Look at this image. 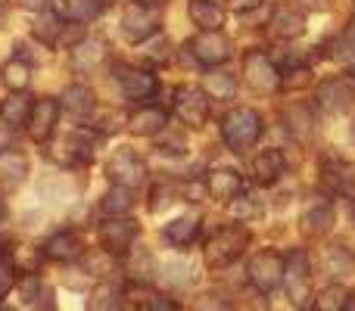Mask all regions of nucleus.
Returning a JSON list of instances; mask_svg holds the SVG:
<instances>
[{"label":"nucleus","mask_w":355,"mask_h":311,"mask_svg":"<svg viewBox=\"0 0 355 311\" xmlns=\"http://www.w3.org/2000/svg\"><path fill=\"white\" fill-rule=\"evenodd\" d=\"M246 243H250V231H246L243 224L218 227V231L206 240V249H202L206 265H209V268H215V271L227 268V265H234L240 256H243Z\"/></svg>","instance_id":"1"},{"label":"nucleus","mask_w":355,"mask_h":311,"mask_svg":"<svg viewBox=\"0 0 355 311\" xmlns=\"http://www.w3.org/2000/svg\"><path fill=\"white\" fill-rule=\"evenodd\" d=\"M259 134H262V118L250 106H237V109H231L221 118V137H225V143L234 153L250 150L259 141Z\"/></svg>","instance_id":"2"},{"label":"nucleus","mask_w":355,"mask_h":311,"mask_svg":"<svg viewBox=\"0 0 355 311\" xmlns=\"http://www.w3.org/2000/svg\"><path fill=\"white\" fill-rule=\"evenodd\" d=\"M284 271H287V258L275 249L256 252L250 258V265H246V277H250V283L259 293H275L284 283Z\"/></svg>","instance_id":"3"},{"label":"nucleus","mask_w":355,"mask_h":311,"mask_svg":"<svg viewBox=\"0 0 355 311\" xmlns=\"http://www.w3.org/2000/svg\"><path fill=\"white\" fill-rule=\"evenodd\" d=\"M141 233L135 218L128 215H119V218H106L100 224V246H103L106 256H116V258H125L131 249H135V240Z\"/></svg>","instance_id":"4"},{"label":"nucleus","mask_w":355,"mask_h":311,"mask_svg":"<svg viewBox=\"0 0 355 311\" xmlns=\"http://www.w3.org/2000/svg\"><path fill=\"white\" fill-rule=\"evenodd\" d=\"M315 100L324 112L331 116H343L355 106V78L352 75H334V78H324L315 91Z\"/></svg>","instance_id":"5"},{"label":"nucleus","mask_w":355,"mask_h":311,"mask_svg":"<svg viewBox=\"0 0 355 311\" xmlns=\"http://www.w3.org/2000/svg\"><path fill=\"white\" fill-rule=\"evenodd\" d=\"M106 177H110L112 184H119V187L135 190L147 181V162H144L135 150L122 147L106 159Z\"/></svg>","instance_id":"6"},{"label":"nucleus","mask_w":355,"mask_h":311,"mask_svg":"<svg viewBox=\"0 0 355 311\" xmlns=\"http://www.w3.org/2000/svg\"><path fill=\"white\" fill-rule=\"evenodd\" d=\"M243 78L246 85L252 87V91L259 94H271L281 87V69L271 62V56H265L262 50H252V53H246L243 60Z\"/></svg>","instance_id":"7"},{"label":"nucleus","mask_w":355,"mask_h":311,"mask_svg":"<svg viewBox=\"0 0 355 311\" xmlns=\"http://www.w3.org/2000/svg\"><path fill=\"white\" fill-rule=\"evenodd\" d=\"M122 31L128 41L144 44L159 31V10L156 6H144V3H128L122 12Z\"/></svg>","instance_id":"8"},{"label":"nucleus","mask_w":355,"mask_h":311,"mask_svg":"<svg viewBox=\"0 0 355 311\" xmlns=\"http://www.w3.org/2000/svg\"><path fill=\"white\" fill-rule=\"evenodd\" d=\"M187 50L200 66H209V69L231 60V41L221 31H200L193 41H187Z\"/></svg>","instance_id":"9"},{"label":"nucleus","mask_w":355,"mask_h":311,"mask_svg":"<svg viewBox=\"0 0 355 311\" xmlns=\"http://www.w3.org/2000/svg\"><path fill=\"white\" fill-rule=\"evenodd\" d=\"M116 81H119L125 97L135 100V103L150 100L156 94V87H159L156 85V75H150L147 69H141V66H125V62L116 66Z\"/></svg>","instance_id":"10"},{"label":"nucleus","mask_w":355,"mask_h":311,"mask_svg":"<svg viewBox=\"0 0 355 311\" xmlns=\"http://www.w3.org/2000/svg\"><path fill=\"white\" fill-rule=\"evenodd\" d=\"M175 116L187 128H202L209 118V94L200 87H181L175 94Z\"/></svg>","instance_id":"11"},{"label":"nucleus","mask_w":355,"mask_h":311,"mask_svg":"<svg viewBox=\"0 0 355 311\" xmlns=\"http://www.w3.org/2000/svg\"><path fill=\"white\" fill-rule=\"evenodd\" d=\"M56 118H60V103H56L53 97H41L35 100V106H31V116H28V137L35 143H47L50 134L56 131Z\"/></svg>","instance_id":"12"},{"label":"nucleus","mask_w":355,"mask_h":311,"mask_svg":"<svg viewBox=\"0 0 355 311\" xmlns=\"http://www.w3.org/2000/svg\"><path fill=\"white\" fill-rule=\"evenodd\" d=\"M284 281H287V296L293 302H306L309 293V281H312V262H309V252L293 249L287 256V271H284Z\"/></svg>","instance_id":"13"},{"label":"nucleus","mask_w":355,"mask_h":311,"mask_svg":"<svg viewBox=\"0 0 355 311\" xmlns=\"http://www.w3.org/2000/svg\"><path fill=\"white\" fill-rule=\"evenodd\" d=\"M41 256L50 262H78L85 256V240L75 231H56L53 237H47V243L41 246Z\"/></svg>","instance_id":"14"},{"label":"nucleus","mask_w":355,"mask_h":311,"mask_svg":"<svg viewBox=\"0 0 355 311\" xmlns=\"http://www.w3.org/2000/svg\"><path fill=\"white\" fill-rule=\"evenodd\" d=\"M334 221H337L334 206L318 196V199H312L306 208H302L300 224H302V233H306V237H324V233L334 227Z\"/></svg>","instance_id":"15"},{"label":"nucleus","mask_w":355,"mask_h":311,"mask_svg":"<svg viewBox=\"0 0 355 311\" xmlns=\"http://www.w3.org/2000/svg\"><path fill=\"white\" fill-rule=\"evenodd\" d=\"M321 175L331 184L334 193L355 199V162H349V159H324Z\"/></svg>","instance_id":"16"},{"label":"nucleus","mask_w":355,"mask_h":311,"mask_svg":"<svg viewBox=\"0 0 355 311\" xmlns=\"http://www.w3.org/2000/svg\"><path fill=\"white\" fill-rule=\"evenodd\" d=\"M200 224L202 221H200V215L196 212L178 215L175 221H168V224L162 227V237H166V243L175 246V249H187V246L200 237Z\"/></svg>","instance_id":"17"},{"label":"nucleus","mask_w":355,"mask_h":311,"mask_svg":"<svg viewBox=\"0 0 355 311\" xmlns=\"http://www.w3.org/2000/svg\"><path fill=\"white\" fill-rule=\"evenodd\" d=\"M268 25H271V35H277V37H300L306 31V12L300 6L277 3Z\"/></svg>","instance_id":"18"},{"label":"nucleus","mask_w":355,"mask_h":311,"mask_svg":"<svg viewBox=\"0 0 355 311\" xmlns=\"http://www.w3.org/2000/svg\"><path fill=\"white\" fill-rule=\"evenodd\" d=\"M19 293H22L25 305L35 308V311H53L56 308L53 290L47 287V281H44L41 274H25L22 281H19Z\"/></svg>","instance_id":"19"},{"label":"nucleus","mask_w":355,"mask_h":311,"mask_svg":"<svg viewBox=\"0 0 355 311\" xmlns=\"http://www.w3.org/2000/svg\"><path fill=\"white\" fill-rule=\"evenodd\" d=\"M206 187H209V193H212L215 199L231 202V199H237V196L243 193V177H240L234 168H212L206 175Z\"/></svg>","instance_id":"20"},{"label":"nucleus","mask_w":355,"mask_h":311,"mask_svg":"<svg viewBox=\"0 0 355 311\" xmlns=\"http://www.w3.org/2000/svg\"><path fill=\"white\" fill-rule=\"evenodd\" d=\"M56 150H62V153H53V156L62 159V162H69V165L91 162L94 159V134L91 131H72L69 137H62Z\"/></svg>","instance_id":"21"},{"label":"nucleus","mask_w":355,"mask_h":311,"mask_svg":"<svg viewBox=\"0 0 355 311\" xmlns=\"http://www.w3.org/2000/svg\"><path fill=\"white\" fill-rule=\"evenodd\" d=\"M162 128H168V116L159 106H141V109L128 118V131L137 137H156Z\"/></svg>","instance_id":"22"},{"label":"nucleus","mask_w":355,"mask_h":311,"mask_svg":"<svg viewBox=\"0 0 355 311\" xmlns=\"http://www.w3.org/2000/svg\"><path fill=\"white\" fill-rule=\"evenodd\" d=\"M284 171H287V159H284L281 150H262V153L252 159V175H256V181L265 184V187L281 181Z\"/></svg>","instance_id":"23"},{"label":"nucleus","mask_w":355,"mask_h":311,"mask_svg":"<svg viewBox=\"0 0 355 311\" xmlns=\"http://www.w3.org/2000/svg\"><path fill=\"white\" fill-rule=\"evenodd\" d=\"M31 106H35V100H31L28 94H25V91H12L10 97L0 103V122H3L6 128H22V125H28Z\"/></svg>","instance_id":"24"},{"label":"nucleus","mask_w":355,"mask_h":311,"mask_svg":"<svg viewBox=\"0 0 355 311\" xmlns=\"http://www.w3.org/2000/svg\"><path fill=\"white\" fill-rule=\"evenodd\" d=\"M28 175V159L19 150H3L0 153V190H16Z\"/></svg>","instance_id":"25"},{"label":"nucleus","mask_w":355,"mask_h":311,"mask_svg":"<svg viewBox=\"0 0 355 311\" xmlns=\"http://www.w3.org/2000/svg\"><path fill=\"white\" fill-rule=\"evenodd\" d=\"M103 6L97 0H50V12L60 16L62 22H87L94 19Z\"/></svg>","instance_id":"26"},{"label":"nucleus","mask_w":355,"mask_h":311,"mask_svg":"<svg viewBox=\"0 0 355 311\" xmlns=\"http://www.w3.org/2000/svg\"><path fill=\"white\" fill-rule=\"evenodd\" d=\"M190 19L200 25V31H221L225 25V6L215 0H187Z\"/></svg>","instance_id":"27"},{"label":"nucleus","mask_w":355,"mask_h":311,"mask_svg":"<svg viewBox=\"0 0 355 311\" xmlns=\"http://www.w3.org/2000/svg\"><path fill=\"white\" fill-rule=\"evenodd\" d=\"M62 106H66L75 118H91L94 112H97V97H94L91 87L72 85V87H66V94H62Z\"/></svg>","instance_id":"28"},{"label":"nucleus","mask_w":355,"mask_h":311,"mask_svg":"<svg viewBox=\"0 0 355 311\" xmlns=\"http://www.w3.org/2000/svg\"><path fill=\"white\" fill-rule=\"evenodd\" d=\"M324 271L334 277V281L352 277L355 274V252L346 249V246H331L324 256Z\"/></svg>","instance_id":"29"},{"label":"nucleus","mask_w":355,"mask_h":311,"mask_svg":"<svg viewBox=\"0 0 355 311\" xmlns=\"http://www.w3.org/2000/svg\"><path fill=\"white\" fill-rule=\"evenodd\" d=\"M131 208H135V193H131L128 187H119V184H112V190H106L103 199H100V212H103L106 218L128 215Z\"/></svg>","instance_id":"30"},{"label":"nucleus","mask_w":355,"mask_h":311,"mask_svg":"<svg viewBox=\"0 0 355 311\" xmlns=\"http://www.w3.org/2000/svg\"><path fill=\"white\" fill-rule=\"evenodd\" d=\"M284 122H287V131L293 137H300V141H309V137L315 134V116L312 109H306V106H290V109H284Z\"/></svg>","instance_id":"31"},{"label":"nucleus","mask_w":355,"mask_h":311,"mask_svg":"<svg viewBox=\"0 0 355 311\" xmlns=\"http://www.w3.org/2000/svg\"><path fill=\"white\" fill-rule=\"evenodd\" d=\"M106 50L100 41H81L78 47H72V66L78 69V72H91V69H97L100 62H103Z\"/></svg>","instance_id":"32"},{"label":"nucleus","mask_w":355,"mask_h":311,"mask_svg":"<svg viewBox=\"0 0 355 311\" xmlns=\"http://www.w3.org/2000/svg\"><path fill=\"white\" fill-rule=\"evenodd\" d=\"M3 85L10 87V94L12 91H25L28 87V81H31V66H28V60H19V56H12L10 62L3 66Z\"/></svg>","instance_id":"33"},{"label":"nucleus","mask_w":355,"mask_h":311,"mask_svg":"<svg viewBox=\"0 0 355 311\" xmlns=\"http://www.w3.org/2000/svg\"><path fill=\"white\" fill-rule=\"evenodd\" d=\"M87 311H122V293L112 283H100L91 293V305Z\"/></svg>","instance_id":"34"},{"label":"nucleus","mask_w":355,"mask_h":311,"mask_svg":"<svg viewBox=\"0 0 355 311\" xmlns=\"http://www.w3.org/2000/svg\"><path fill=\"white\" fill-rule=\"evenodd\" d=\"M202 91L215 100H231L234 91H237V81H234V75H227V72H212V75H206V81H202Z\"/></svg>","instance_id":"35"},{"label":"nucleus","mask_w":355,"mask_h":311,"mask_svg":"<svg viewBox=\"0 0 355 311\" xmlns=\"http://www.w3.org/2000/svg\"><path fill=\"white\" fill-rule=\"evenodd\" d=\"M346 302H349V293L340 283H331V287H324L318 293L315 305H318V311H346Z\"/></svg>","instance_id":"36"},{"label":"nucleus","mask_w":355,"mask_h":311,"mask_svg":"<svg viewBox=\"0 0 355 311\" xmlns=\"http://www.w3.org/2000/svg\"><path fill=\"white\" fill-rule=\"evenodd\" d=\"M60 31H62V19L53 16V12L41 16L37 19V25H35V37L37 41H44L47 47H56V44H60Z\"/></svg>","instance_id":"37"},{"label":"nucleus","mask_w":355,"mask_h":311,"mask_svg":"<svg viewBox=\"0 0 355 311\" xmlns=\"http://www.w3.org/2000/svg\"><path fill=\"white\" fill-rule=\"evenodd\" d=\"M337 56L343 62H349V66H355V19L346 25L343 35L337 37Z\"/></svg>","instance_id":"38"},{"label":"nucleus","mask_w":355,"mask_h":311,"mask_svg":"<svg viewBox=\"0 0 355 311\" xmlns=\"http://www.w3.org/2000/svg\"><path fill=\"white\" fill-rule=\"evenodd\" d=\"M85 22H62V31H60V44L56 47H66V50H72V47H78L81 41H85Z\"/></svg>","instance_id":"39"},{"label":"nucleus","mask_w":355,"mask_h":311,"mask_svg":"<svg viewBox=\"0 0 355 311\" xmlns=\"http://www.w3.org/2000/svg\"><path fill=\"white\" fill-rule=\"evenodd\" d=\"M144 56H147L150 62H168L172 60V44H168V37H150L147 50H144Z\"/></svg>","instance_id":"40"},{"label":"nucleus","mask_w":355,"mask_h":311,"mask_svg":"<svg viewBox=\"0 0 355 311\" xmlns=\"http://www.w3.org/2000/svg\"><path fill=\"white\" fill-rule=\"evenodd\" d=\"M12 287H16V265L10 256H0V302L10 296Z\"/></svg>","instance_id":"41"},{"label":"nucleus","mask_w":355,"mask_h":311,"mask_svg":"<svg viewBox=\"0 0 355 311\" xmlns=\"http://www.w3.org/2000/svg\"><path fill=\"white\" fill-rule=\"evenodd\" d=\"M231 212L237 221H250V218H256L262 208H259V202L252 199V196H237V199H231Z\"/></svg>","instance_id":"42"},{"label":"nucleus","mask_w":355,"mask_h":311,"mask_svg":"<svg viewBox=\"0 0 355 311\" xmlns=\"http://www.w3.org/2000/svg\"><path fill=\"white\" fill-rule=\"evenodd\" d=\"M141 311H181V308H178V302L168 299V296H162V293H147V296L141 299Z\"/></svg>","instance_id":"43"},{"label":"nucleus","mask_w":355,"mask_h":311,"mask_svg":"<svg viewBox=\"0 0 355 311\" xmlns=\"http://www.w3.org/2000/svg\"><path fill=\"white\" fill-rule=\"evenodd\" d=\"M196 311H231L221 296H202V299H196Z\"/></svg>","instance_id":"44"},{"label":"nucleus","mask_w":355,"mask_h":311,"mask_svg":"<svg viewBox=\"0 0 355 311\" xmlns=\"http://www.w3.org/2000/svg\"><path fill=\"white\" fill-rule=\"evenodd\" d=\"M153 199H156V202H150V208H153V212H162V206H168V202H175L172 187H156Z\"/></svg>","instance_id":"45"},{"label":"nucleus","mask_w":355,"mask_h":311,"mask_svg":"<svg viewBox=\"0 0 355 311\" xmlns=\"http://www.w3.org/2000/svg\"><path fill=\"white\" fill-rule=\"evenodd\" d=\"M227 3H231L237 12H250V10H256L262 0H227Z\"/></svg>","instance_id":"46"},{"label":"nucleus","mask_w":355,"mask_h":311,"mask_svg":"<svg viewBox=\"0 0 355 311\" xmlns=\"http://www.w3.org/2000/svg\"><path fill=\"white\" fill-rule=\"evenodd\" d=\"M300 3L302 6H306V10H331V3H334V0H300Z\"/></svg>","instance_id":"47"},{"label":"nucleus","mask_w":355,"mask_h":311,"mask_svg":"<svg viewBox=\"0 0 355 311\" xmlns=\"http://www.w3.org/2000/svg\"><path fill=\"white\" fill-rule=\"evenodd\" d=\"M19 6H22V10H41L44 3H47V0H16Z\"/></svg>","instance_id":"48"},{"label":"nucleus","mask_w":355,"mask_h":311,"mask_svg":"<svg viewBox=\"0 0 355 311\" xmlns=\"http://www.w3.org/2000/svg\"><path fill=\"white\" fill-rule=\"evenodd\" d=\"M137 3H144V6H156V10H159V6L166 3V0H137Z\"/></svg>","instance_id":"49"},{"label":"nucleus","mask_w":355,"mask_h":311,"mask_svg":"<svg viewBox=\"0 0 355 311\" xmlns=\"http://www.w3.org/2000/svg\"><path fill=\"white\" fill-rule=\"evenodd\" d=\"M3 221H6V202L0 199V224H3Z\"/></svg>","instance_id":"50"},{"label":"nucleus","mask_w":355,"mask_h":311,"mask_svg":"<svg viewBox=\"0 0 355 311\" xmlns=\"http://www.w3.org/2000/svg\"><path fill=\"white\" fill-rule=\"evenodd\" d=\"M3 19H6V3L0 0V22H3Z\"/></svg>","instance_id":"51"},{"label":"nucleus","mask_w":355,"mask_h":311,"mask_svg":"<svg viewBox=\"0 0 355 311\" xmlns=\"http://www.w3.org/2000/svg\"><path fill=\"white\" fill-rule=\"evenodd\" d=\"M346 311H355V296H349V302H346Z\"/></svg>","instance_id":"52"},{"label":"nucleus","mask_w":355,"mask_h":311,"mask_svg":"<svg viewBox=\"0 0 355 311\" xmlns=\"http://www.w3.org/2000/svg\"><path fill=\"white\" fill-rule=\"evenodd\" d=\"M97 3L100 6H110V3H116V0H97Z\"/></svg>","instance_id":"53"},{"label":"nucleus","mask_w":355,"mask_h":311,"mask_svg":"<svg viewBox=\"0 0 355 311\" xmlns=\"http://www.w3.org/2000/svg\"><path fill=\"white\" fill-rule=\"evenodd\" d=\"M0 311H16V308H6V305H3V302H0Z\"/></svg>","instance_id":"54"},{"label":"nucleus","mask_w":355,"mask_h":311,"mask_svg":"<svg viewBox=\"0 0 355 311\" xmlns=\"http://www.w3.org/2000/svg\"><path fill=\"white\" fill-rule=\"evenodd\" d=\"M352 141H355V122H352Z\"/></svg>","instance_id":"55"}]
</instances>
